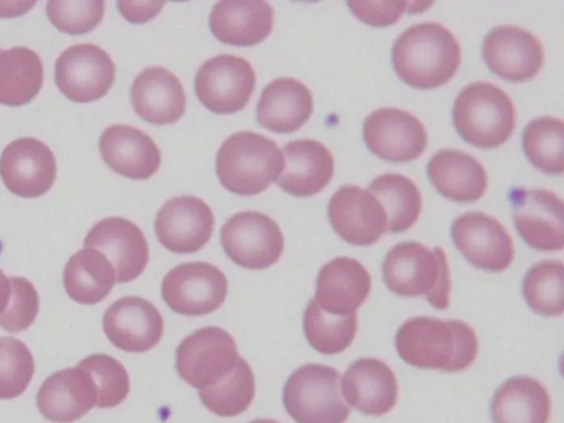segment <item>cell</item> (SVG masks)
Instances as JSON below:
<instances>
[{"instance_id":"cell-1","label":"cell","mask_w":564,"mask_h":423,"mask_svg":"<svg viewBox=\"0 0 564 423\" xmlns=\"http://www.w3.org/2000/svg\"><path fill=\"white\" fill-rule=\"evenodd\" d=\"M394 345L405 364L447 372L467 369L478 354V338L469 324L431 316H415L402 323Z\"/></svg>"},{"instance_id":"cell-2","label":"cell","mask_w":564,"mask_h":423,"mask_svg":"<svg viewBox=\"0 0 564 423\" xmlns=\"http://www.w3.org/2000/svg\"><path fill=\"white\" fill-rule=\"evenodd\" d=\"M391 58L395 74L405 84L432 89L445 85L457 72L460 45L441 23H415L400 33Z\"/></svg>"},{"instance_id":"cell-3","label":"cell","mask_w":564,"mask_h":423,"mask_svg":"<svg viewBox=\"0 0 564 423\" xmlns=\"http://www.w3.org/2000/svg\"><path fill=\"white\" fill-rule=\"evenodd\" d=\"M382 276L387 288L403 297L425 296L436 310L449 306V267L442 247L415 241L394 245L386 254Z\"/></svg>"},{"instance_id":"cell-4","label":"cell","mask_w":564,"mask_h":423,"mask_svg":"<svg viewBox=\"0 0 564 423\" xmlns=\"http://www.w3.org/2000/svg\"><path fill=\"white\" fill-rule=\"evenodd\" d=\"M284 159L276 143L252 131H239L227 138L216 156V173L221 185L240 196L265 191L278 181Z\"/></svg>"},{"instance_id":"cell-5","label":"cell","mask_w":564,"mask_h":423,"mask_svg":"<svg viewBox=\"0 0 564 423\" xmlns=\"http://www.w3.org/2000/svg\"><path fill=\"white\" fill-rule=\"evenodd\" d=\"M516 107L509 95L489 82H474L458 93L453 123L468 143L494 149L503 144L516 127Z\"/></svg>"},{"instance_id":"cell-6","label":"cell","mask_w":564,"mask_h":423,"mask_svg":"<svg viewBox=\"0 0 564 423\" xmlns=\"http://www.w3.org/2000/svg\"><path fill=\"white\" fill-rule=\"evenodd\" d=\"M337 369L306 364L288 378L283 404L295 423H345L350 409L340 394Z\"/></svg>"},{"instance_id":"cell-7","label":"cell","mask_w":564,"mask_h":423,"mask_svg":"<svg viewBox=\"0 0 564 423\" xmlns=\"http://www.w3.org/2000/svg\"><path fill=\"white\" fill-rule=\"evenodd\" d=\"M220 243L228 258L248 270H262L280 259L284 249L278 224L259 212H239L220 229Z\"/></svg>"},{"instance_id":"cell-8","label":"cell","mask_w":564,"mask_h":423,"mask_svg":"<svg viewBox=\"0 0 564 423\" xmlns=\"http://www.w3.org/2000/svg\"><path fill=\"white\" fill-rule=\"evenodd\" d=\"M175 356L178 376L197 390L213 386L239 359L234 337L217 326L203 327L186 336Z\"/></svg>"},{"instance_id":"cell-9","label":"cell","mask_w":564,"mask_h":423,"mask_svg":"<svg viewBox=\"0 0 564 423\" xmlns=\"http://www.w3.org/2000/svg\"><path fill=\"white\" fill-rule=\"evenodd\" d=\"M228 292L225 273L207 262H185L170 270L162 281L166 305L184 316H202L218 310Z\"/></svg>"},{"instance_id":"cell-10","label":"cell","mask_w":564,"mask_h":423,"mask_svg":"<svg viewBox=\"0 0 564 423\" xmlns=\"http://www.w3.org/2000/svg\"><path fill=\"white\" fill-rule=\"evenodd\" d=\"M257 77L251 64L240 56L221 54L208 58L195 76L198 100L217 115L242 110L256 88Z\"/></svg>"},{"instance_id":"cell-11","label":"cell","mask_w":564,"mask_h":423,"mask_svg":"<svg viewBox=\"0 0 564 423\" xmlns=\"http://www.w3.org/2000/svg\"><path fill=\"white\" fill-rule=\"evenodd\" d=\"M508 197L514 226L529 247L539 251L563 249V200L560 196L542 187H513Z\"/></svg>"},{"instance_id":"cell-12","label":"cell","mask_w":564,"mask_h":423,"mask_svg":"<svg viewBox=\"0 0 564 423\" xmlns=\"http://www.w3.org/2000/svg\"><path fill=\"white\" fill-rule=\"evenodd\" d=\"M455 247L474 267L499 273L509 268L514 258L512 237L495 217L482 212H467L451 227Z\"/></svg>"},{"instance_id":"cell-13","label":"cell","mask_w":564,"mask_h":423,"mask_svg":"<svg viewBox=\"0 0 564 423\" xmlns=\"http://www.w3.org/2000/svg\"><path fill=\"white\" fill-rule=\"evenodd\" d=\"M115 80L109 54L91 43L75 44L55 62V84L74 102H91L104 97Z\"/></svg>"},{"instance_id":"cell-14","label":"cell","mask_w":564,"mask_h":423,"mask_svg":"<svg viewBox=\"0 0 564 423\" xmlns=\"http://www.w3.org/2000/svg\"><path fill=\"white\" fill-rule=\"evenodd\" d=\"M362 135L373 154L391 162L415 160L427 144V133L421 120L394 107L370 112L364 121Z\"/></svg>"},{"instance_id":"cell-15","label":"cell","mask_w":564,"mask_h":423,"mask_svg":"<svg viewBox=\"0 0 564 423\" xmlns=\"http://www.w3.org/2000/svg\"><path fill=\"white\" fill-rule=\"evenodd\" d=\"M482 57L499 77L514 82L532 79L544 63V47L525 28L503 24L492 28L482 41Z\"/></svg>"},{"instance_id":"cell-16","label":"cell","mask_w":564,"mask_h":423,"mask_svg":"<svg viewBox=\"0 0 564 423\" xmlns=\"http://www.w3.org/2000/svg\"><path fill=\"white\" fill-rule=\"evenodd\" d=\"M215 226L212 208L202 199L183 195L169 199L158 212L154 230L160 243L174 253H194L210 239Z\"/></svg>"},{"instance_id":"cell-17","label":"cell","mask_w":564,"mask_h":423,"mask_svg":"<svg viewBox=\"0 0 564 423\" xmlns=\"http://www.w3.org/2000/svg\"><path fill=\"white\" fill-rule=\"evenodd\" d=\"M327 215L334 231L350 245H373L388 230L382 205L357 185L340 186L328 202Z\"/></svg>"},{"instance_id":"cell-18","label":"cell","mask_w":564,"mask_h":423,"mask_svg":"<svg viewBox=\"0 0 564 423\" xmlns=\"http://www.w3.org/2000/svg\"><path fill=\"white\" fill-rule=\"evenodd\" d=\"M0 176L13 194L34 198L45 194L56 177V160L42 141L24 137L9 143L0 155Z\"/></svg>"},{"instance_id":"cell-19","label":"cell","mask_w":564,"mask_h":423,"mask_svg":"<svg viewBox=\"0 0 564 423\" xmlns=\"http://www.w3.org/2000/svg\"><path fill=\"white\" fill-rule=\"evenodd\" d=\"M85 248L101 252L116 272V282L137 279L149 262L148 241L142 230L122 217H108L96 223L84 240Z\"/></svg>"},{"instance_id":"cell-20","label":"cell","mask_w":564,"mask_h":423,"mask_svg":"<svg viewBox=\"0 0 564 423\" xmlns=\"http://www.w3.org/2000/svg\"><path fill=\"white\" fill-rule=\"evenodd\" d=\"M102 329L117 348L127 352H145L160 341L164 322L151 302L139 296H126L106 310Z\"/></svg>"},{"instance_id":"cell-21","label":"cell","mask_w":564,"mask_h":423,"mask_svg":"<svg viewBox=\"0 0 564 423\" xmlns=\"http://www.w3.org/2000/svg\"><path fill=\"white\" fill-rule=\"evenodd\" d=\"M341 392L349 405L362 414L389 413L398 401L399 387L393 370L377 358H359L346 370Z\"/></svg>"},{"instance_id":"cell-22","label":"cell","mask_w":564,"mask_h":423,"mask_svg":"<svg viewBox=\"0 0 564 423\" xmlns=\"http://www.w3.org/2000/svg\"><path fill=\"white\" fill-rule=\"evenodd\" d=\"M371 276L357 259L337 257L318 271L314 300L333 315H350L367 300Z\"/></svg>"},{"instance_id":"cell-23","label":"cell","mask_w":564,"mask_h":423,"mask_svg":"<svg viewBox=\"0 0 564 423\" xmlns=\"http://www.w3.org/2000/svg\"><path fill=\"white\" fill-rule=\"evenodd\" d=\"M97 392L90 375L79 368L52 373L41 384L36 405L48 421L70 423L96 406Z\"/></svg>"},{"instance_id":"cell-24","label":"cell","mask_w":564,"mask_h":423,"mask_svg":"<svg viewBox=\"0 0 564 423\" xmlns=\"http://www.w3.org/2000/svg\"><path fill=\"white\" fill-rule=\"evenodd\" d=\"M99 150L106 164L117 174L147 180L161 164V153L145 132L127 124H113L99 138Z\"/></svg>"},{"instance_id":"cell-25","label":"cell","mask_w":564,"mask_h":423,"mask_svg":"<svg viewBox=\"0 0 564 423\" xmlns=\"http://www.w3.org/2000/svg\"><path fill=\"white\" fill-rule=\"evenodd\" d=\"M274 9L263 0H225L214 4L209 28L214 36L228 45L252 46L269 36Z\"/></svg>"},{"instance_id":"cell-26","label":"cell","mask_w":564,"mask_h":423,"mask_svg":"<svg viewBox=\"0 0 564 423\" xmlns=\"http://www.w3.org/2000/svg\"><path fill=\"white\" fill-rule=\"evenodd\" d=\"M134 111L153 124H171L182 118L186 108L184 88L176 75L161 66L143 69L130 90Z\"/></svg>"},{"instance_id":"cell-27","label":"cell","mask_w":564,"mask_h":423,"mask_svg":"<svg viewBox=\"0 0 564 423\" xmlns=\"http://www.w3.org/2000/svg\"><path fill=\"white\" fill-rule=\"evenodd\" d=\"M284 171L279 186L296 197L313 196L322 192L334 174L332 152L319 141L294 140L283 147Z\"/></svg>"},{"instance_id":"cell-28","label":"cell","mask_w":564,"mask_h":423,"mask_svg":"<svg viewBox=\"0 0 564 423\" xmlns=\"http://www.w3.org/2000/svg\"><path fill=\"white\" fill-rule=\"evenodd\" d=\"M427 176L436 191L454 202L474 203L488 185L485 166L475 156L457 149H442L429 161Z\"/></svg>"},{"instance_id":"cell-29","label":"cell","mask_w":564,"mask_h":423,"mask_svg":"<svg viewBox=\"0 0 564 423\" xmlns=\"http://www.w3.org/2000/svg\"><path fill=\"white\" fill-rule=\"evenodd\" d=\"M313 112V97L306 85L292 77H280L262 89L257 120L276 133H292L307 122Z\"/></svg>"},{"instance_id":"cell-30","label":"cell","mask_w":564,"mask_h":423,"mask_svg":"<svg viewBox=\"0 0 564 423\" xmlns=\"http://www.w3.org/2000/svg\"><path fill=\"white\" fill-rule=\"evenodd\" d=\"M551 398L546 388L529 376L508 378L494 393L492 423H549Z\"/></svg>"},{"instance_id":"cell-31","label":"cell","mask_w":564,"mask_h":423,"mask_svg":"<svg viewBox=\"0 0 564 423\" xmlns=\"http://www.w3.org/2000/svg\"><path fill=\"white\" fill-rule=\"evenodd\" d=\"M116 272L109 260L98 250L84 248L75 252L64 268L63 284L75 302L93 305L111 292Z\"/></svg>"},{"instance_id":"cell-32","label":"cell","mask_w":564,"mask_h":423,"mask_svg":"<svg viewBox=\"0 0 564 423\" xmlns=\"http://www.w3.org/2000/svg\"><path fill=\"white\" fill-rule=\"evenodd\" d=\"M43 84V65L39 54L24 46L0 52V104H29Z\"/></svg>"},{"instance_id":"cell-33","label":"cell","mask_w":564,"mask_h":423,"mask_svg":"<svg viewBox=\"0 0 564 423\" xmlns=\"http://www.w3.org/2000/svg\"><path fill=\"white\" fill-rule=\"evenodd\" d=\"M368 189L382 205L391 232H403L419 219L422 196L416 184L408 176L386 173L373 178Z\"/></svg>"},{"instance_id":"cell-34","label":"cell","mask_w":564,"mask_h":423,"mask_svg":"<svg viewBox=\"0 0 564 423\" xmlns=\"http://www.w3.org/2000/svg\"><path fill=\"white\" fill-rule=\"evenodd\" d=\"M256 392L249 364L239 357L236 366L213 386L198 390L202 403L218 416L231 417L250 406Z\"/></svg>"},{"instance_id":"cell-35","label":"cell","mask_w":564,"mask_h":423,"mask_svg":"<svg viewBox=\"0 0 564 423\" xmlns=\"http://www.w3.org/2000/svg\"><path fill=\"white\" fill-rule=\"evenodd\" d=\"M357 314L333 315L323 311L312 299L303 315V330L310 344L323 355H336L347 349L357 333Z\"/></svg>"},{"instance_id":"cell-36","label":"cell","mask_w":564,"mask_h":423,"mask_svg":"<svg viewBox=\"0 0 564 423\" xmlns=\"http://www.w3.org/2000/svg\"><path fill=\"white\" fill-rule=\"evenodd\" d=\"M522 148L535 167L549 174H562L563 120L541 116L531 120L522 131Z\"/></svg>"},{"instance_id":"cell-37","label":"cell","mask_w":564,"mask_h":423,"mask_svg":"<svg viewBox=\"0 0 564 423\" xmlns=\"http://www.w3.org/2000/svg\"><path fill=\"white\" fill-rule=\"evenodd\" d=\"M522 295L528 306L544 317L563 314V262L542 260L534 263L522 280Z\"/></svg>"},{"instance_id":"cell-38","label":"cell","mask_w":564,"mask_h":423,"mask_svg":"<svg viewBox=\"0 0 564 423\" xmlns=\"http://www.w3.org/2000/svg\"><path fill=\"white\" fill-rule=\"evenodd\" d=\"M77 367L86 370L97 392L96 406L115 408L122 403L130 391V380L123 365L106 354H94L79 361Z\"/></svg>"},{"instance_id":"cell-39","label":"cell","mask_w":564,"mask_h":423,"mask_svg":"<svg viewBox=\"0 0 564 423\" xmlns=\"http://www.w3.org/2000/svg\"><path fill=\"white\" fill-rule=\"evenodd\" d=\"M34 375V359L26 345L14 337H0V399L22 394Z\"/></svg>"},{"instance_id":"cell-40","label":"cell","mask_w":564,"mask_h":423,"mask_svg":"<svg viewBox=\"0 0 564 423\" xmlns=\"http://www.w3.org/2000/svg\"><path fill=\"white\" fill-rule=\"evenodd\" d=\"M104 12L102 0H51L46 3V14L51 23L58 31L70 35L93 31L101 22Z\"/></svg>"},{"instance_id":"cell-41","label":"cell","mask_w":564,"mask_h":423,"mask_svg":"<svg viewBox=\"0 0 564 423\" xmlns=\"http://www.w3.org/2000/svg\"><path fill=\"white\" fill-rule=\"evenodd\" d=\"M10 279L11 294L6 308L0 313V327L10 333L25 330L35 319L40 297L34 285L22 276Z\"/></svg>"},{"instance_id":"cell-42","label":"cell","mask_w":564,"mask_h":423,"mask_svg":"<svg viewBox=\"0 0 564 423\" xmlns=\"http://www.w3.org/2000/svg\"><path fill=\"white\" fill-rule=\"evenodd\" d=\"M347 4L360 21L372 26H389L395 23L403 12H422L433 3L419 1H348Z\"/></svg>"},{"instance_id":"cell-43","label":"cell","mask_w":564,"mask_h":423,"mask_svg":"<svg viewBox=\"0 0 564 423\" xmlns=\"http://www.w3.org/2000/svg\"><path fill=\"white\" fill-rule=\"evenodd\" d=\"M165 2L158 1H118L121 15L132 23H145L156 17Z\"/></svg>"},{"instance_id":"cell-44","label":"cell","mask_w":564,"mask_h":423,"mask_svg":"<svg viewBox=\"0 0 564 423\" xmlns=\"http://www.w3.org/2000/svg\"><path fill=\"white\" fill-rule=\"evenodd\" d=\"M35 4V1H0V17H14L20 15L29 11L33 6Z\"/></svg>"},{"instance_id":"cell-45","label":"cell","mask_w":564,"mask_h":423,"mask_svg":"<svg viewBox=\"0 0 564 423\" xmlns=\"http://www.w3.org/2000/svg\"><path fill=\"white\" fill-rule=\"evenodd\" d=\"M11 294L10 279L0 270V313L6 308Z\"/></svg>"},{"instance_id":"cell-46","label":"cell","mask_w":564,"mask_h":423,"mask_svg":"<svg viewBox=\"0 0 564 423\" xmlns=\"http://www.w3.org/2000/svg\"><path fill=\"white\" fill-rule=\"evenodd\" d=\"M248 423H279V422L273 419H257V420L250 421Z\"/></svg>"},{"instance_id":"cell-47","label":"cell","mask_w":564,"mask_h":423,"mask_svg":"<svg viewBox=\"0 0 564 423\" xmlns=\"http://www.w3.org/2000/svg\"><path fill=\"white\" fill-rule=\"evenodd\" d=\"M1 51H2V50L0 48V52H1Z\"/></svg>"}]
</instances>
